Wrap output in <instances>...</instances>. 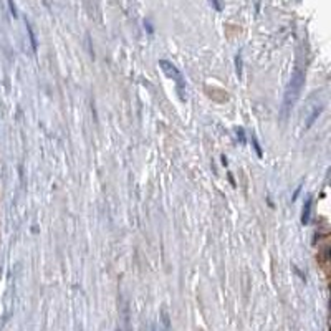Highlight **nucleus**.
<instances>
[{"instance_id":"f257e3e1","label":"nucleus","mask_w":331,"mask_h":331,"mask_svg":"<svg viewBox=\"0 0 331 331\" xmlns=\"http://www.w3.org/2000/svg\"><path fill=\"white\" fill-rule=\"evenodd\" d=\"M303 83H305V68L297 66L292 75V80H290V83L287 86L285 96H283V115L285 116L288 115L290 110H292L295 106V103H297V99L301 93Z\"/></svg>"},{"instance_id":"f03ea898","label":"nucleus","mask_w":331,"mask_h":331,"mask_svg":"<svg viewBox=\"0 0 331 331\" xmlns=\"http://www.w3.org/2000/svg\"><path fill=\"white\" fill-rule=\"evenodd\" d=\"M159 66H161L162 73H164V75L167 76V78L178 81L179 86H181V88H182V86H184V81H182V76H181V73H179L178 68H176L171 61H167V60H159Z\"/></svg>"},{"instance_id":"7ed1b4c3","label":"nucleus","mask_w":331,"mask_h":331,"mask_svg":"<svg viewBox=\"0 0 331 331\" xmlns=\"http://www.w3.org/2000/svg\"><path fill=\"white\" fill-rule=\"evenodd\" d=\"M25 29H27V33H29V38H30V43H31V50H33V52H37V50H38L37 35H35L33 27H31V24L29 20H25Z\"/></svg>"},{"instance_id":"20e7f679","label":"nucleus","mask_w":331,"mask_h":331,"mask_svg":"<svg viewBox=\"0 0 331 331\" xmlns=\"http://www.w3.org/2000/svg\"><path fill=\"white\" fill-rule=\"evenodd\" d=\"M311 204H313V197L310 196L306 199L305 206H303V212H301V224L305 225L310 222V214H311Z\"/></svg>"},{"instance_id":"39448f33","label":"nucleus","mask_w":331,"mask_h":331,"mask_svg":"<svg viewBox=\"0 0 331 331\" xmlns=\"http://www.w3.org/2000/svg\"><path fill=\"white\" fill-rule=\"evenodd\" d=\"M161 323H162V331H171V320L166 310H162L161 313Z\"/></svg>"},{"instance_id":"423d86ee","label":"nucleus","mask_w":331,"mask_h":331,"mask_svg":"<svg viewBox=\"0 0 331 331\" xmlns=\"http://www.w3.org/2000/svg\"><path fill=\"white\" fill-rule=\"evenodd\" d=\"M320 111H321V108L318 110V108H316V110H313V113H311V116L308 118V121H306V128H310V126L313 124V121L316 120V118L320 116Z\"/></svg>"},{"instance_id":"0eeeda50","label":"nucleus","mask_w":331,"mask_h":331,"mask_svg":"<svg viewBox=\"0 0 331 331\" xmlns=\"http://www.w3.org/2000/svg\"><path fill=\"white\" fill-rule=\"evenodd\" d=\"M7 2H8V7H10V13L13 15V19H17V17H19V12H17L15 2H13V0H7Z\"/></svg>"},{"instance_id":"6e6552de","label":"nucleus","mask_w":331,"mask_h":331,"mask_svg":"<svg viewBox=\"0 0 331 331\" xmlns=\"http://www.w3.org/2000/svg\"><path fill=\"white\" fill-rule=\"evenodd\" d=\"M235 66H237V75L242 76V58H240V55H237V58H235Z\"/></svg>"},{"instance_id":"1a4fd4ad","label":"nucleus","mask_w":331,"mask_h":331,"mask_svg":"<svg viewBox=\"0 0 331 331\" xmlns=\"http://www.w3.org/2000/svg\"><path fill=\"white\" fill-rule=\"evenodd\" d=\"M252 144H253V148H255V151H257V154H258V157L264 156V154H262V149H260V146H258V143H257V139H255V138H252Z\"/></svg>"},{"instance_id":"9d476101","label":"nucleus","mask_w":331,"mask_h":331,"mask_svg":"<svg viewBox=\"0 0 331 331\" xmlns=\"http://www.w3.org/2000/svg\"><path fill=\"white\" fill-rule=\"evenodd\" d=\"M211 3H212V5H214V7H215V10H219V12L222 10V5H220V0H211Z\"/></svg>"},{"instance_id":"9b49d317","label":"nucleus","mask_w":331,"mask_h":331,"mask_svg":"<svg viewBox=\"0 0 331 331\" xmlns=\"http://www.w3.org/2000/svg\"><path fill=\"white\" fill-rule=\"evenodd\" d=\"M151 331H156V328H154V326H152V328H151Z\"/></svg>"},{"instance_id":"f8f14e48","label":"nucleus","mask_w":331,"mask_h":331,"mask_svg":"<svg viewBox=\"0 0 331 331\" xmlns=\"http://www.w3.org/2000/svg\"><path fill=\"white\" fill-rule=\"evenodd\" d=\"M116 331H120V330H116Z\"/></svg>"}]
</instances>
